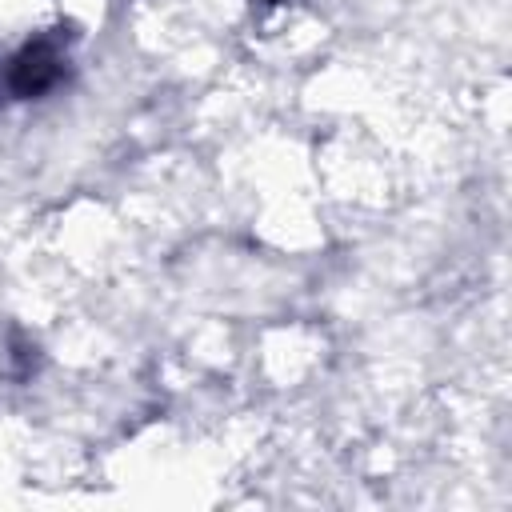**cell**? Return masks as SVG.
<instances>
[{
	"mask_svg": "<svg viewBox=\"0 0 512 512\" xmlns=\"http://www.w3.org/2000/svg\"><path fill=\"white\" fill-rule=\"evenodd\" d=\"M60 64H64V56H60V48L56 44H32V48H24L12 64H8V88L12 92H20V96H32V92H44L56 76H60Z\"/></svg>",
	"mask_w": 512,
	"mask_h": 512,
	"instance_id": "6da1fadb",
	"label": "cell"
}]
</instances>
